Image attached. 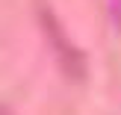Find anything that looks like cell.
Here are the masks:
<instances>
[{
  "mask_svg": "<svg viewBox=\"0 0 121 115\" xmlns=\"http://www.w3.org/2000/svg\"><path fill=\"white\" fill-rule=\"evenodd\" d=\"M0 115H9V109H0Z\"/></svg>",
  "mask_w": 121,
  "mask_h": 115,
  "instance_id": "7a4b0ae2",
  "label": "cell"
},
{
  "mask_svg": "<svg viewBox=\"0 0 121 115\" xmlns=\"http://www.w3.org/2000/svg\"><path fill=\"white\" fill-rule=\"evenodd\" d=\"M41 24H44V33H47V38H50L53 50H56V56H59V65H62L74 80H83V77H86V56L68 41V35L62 33L56 15H50L44 6H41Z\"/></svg>",
  "mask_w": 121,
  "mask_h": 115,
  "instance_id": "6da1fadb",
  "label": "cell"
}]
</instances>
